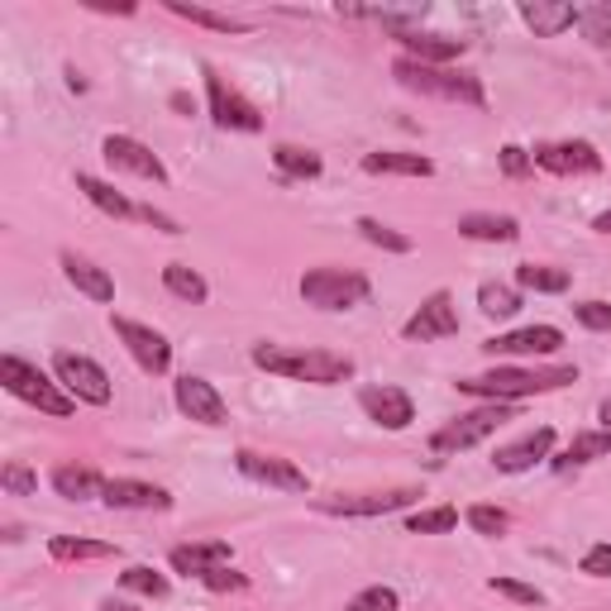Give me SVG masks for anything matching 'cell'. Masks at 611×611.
<instances>
[{
    "label": "cell",
    "mask_w": 611,
    "mask_h": 611,
    "mask_svg": "<svg viewBox=\"0 0 611 611\" xmlns=\"http://www.w3.org/2000/svg\"><path fill=\"white\" fill-rule=\"evenodd\" d=\"M568 382H578L574 364H559V368H511V364H497L492 373H482V378H458L454 387L464 397H478V401H525V397L559 392V387H568Z\"/></svg>",
    "instance_id": "6da1fadb"
},
{
    "label": "cell",
    "mask_w": 611,
    "mask_h": 611,
    "mask_svg": "<svg viewBox=\"0 0 611 611\" xmlns=\"http://www.w3.org/2000/svg\"><path fill=\"white\" fill-rule=\"evenodd\" d=\"M254 368L277 373L291 382H311V387H335L354 378V358L349 354H330V349H282V344H254Z\"/></svg>",
    "instance_id": "7a4b0ae2"
},
{
    "label": "cell",
    "mask_w": 611,
    "mask_h": 611,
    "mask_svg": "<svg viewBox=\"0 0 611 611\" xmlns=\"http://www.w3.org/2000/svg\"><path fill=\"white\" fill-rule=\"evenodd\" d=\"M392 77H397L407 91H415V96L458 101V105H474V110L488 105V91H482V81H478L474 73H454V67H425V63L397 58V63H392Z\"/></svg>",
    "instance_id": "3957f363"
},
{
    "label": "cell",
    "mask_w": 611,
    "mask_h": 611,
    "mask_svg": "<svg viewBox=\"0 0 611 611\" xmlns=\"http://www.w3.org/2000/svg\"><path fill=\"white\" fill-rule=\"evenodd\" d=\"M0 387H5L10 397L38 407L44 415H58V421L77 411V401L63 392V382L53 378V373H44L38 364H30V358H20V354H0Z\"/></svg>",
    "instance_id": "277c9868"
},
{
    "label": "cell",
    "mask_w": 611,
    "mask_h": 611,
    "mask_svg": "<svg viewBox=\"0 0 611 611\" xmlns=\"http://www.w3.org/2000/svg\"><path fill=\"white\" fill-rule=\"evenodd\" d=\"M507 421H516V401H482V407L444 421L435 435H430V449L435 454H464V449H474V444L492 440Z\"/></svg>",
    "instance_id": "5b68a950"
},
{
    "label": "cell",
    "mask_w": 611,
    "mask_h": 611,
    "mask_svg": "<svg viewBox=\"0 0 611 611\" xmlns=\"http://www.w3.org/2000/svg\"><path fill=\"white\" fill-rule=\"evenodd\" d=\"M368 277L354 268H306L301 273V301L315 311H354L368 301Z\"/></svg>",
    "instance_id": "8992f818"
},
{
    "label": "cell",
    "mask_w": 611,
    "mask_h": 611,
    "mask_svg": "<svg viewBox=\"0 0 611 611\" xmlns=\"http://www.w3.org/2000/svg\"><path fill=\"white\" fill-rule=\"evenodd\" d=\"M53 378L63 382V392L73 401H87V407H110V373L96 364L87 354H73V349H58L53 354Z\"/></svg>",
    "instance_id": "52a82bcc"
},
{
    "label": "cell",
    "mask_w": 611,
    "mask_h": 611,
    "mask_svg": "<svg viewBox=\"0 0 611 611\" xmlns=\"http://www.w3.org/2000/svg\"><path fill=\"white\" fill-rule=\"evenodd\" d=\"M201 77H205V96H211L215 130H230V134H258L263 130V110L248 101L240 87H230L215 67H201Z\"/></svg>",
    "instance_id": "ba28073f"
},
{
    "label": "cell",
    "mask_w": 611,
    "mask_h": 611,
    "mask_svg": "<svg viewBox=\"0 0 611 611\" xmlns=\"http://www.w3.org/2000/svg\"><path fill=\"white\" fill-rule=\"evenodd\" d=\"M110 330H115V340L130 349V358L148 373V378H163V373L173 368V344H168L163 330H153L144 321H130V315H110Z\"/></svg>",
    "instance_id": "9c48e42d"
},
{
    "label": "cell",
    "mask_w": 611,
    "mask_h": 611,
    "mask_svg": "<svg viewBox=\"0 0 611 611\" xmlns=\"http://www.w3.org/2000/svg\"><path fill=\"white\" fill-rule=\"evenodd\" d=\"M411 502H421V488H387V492H335V497H315V511L325 516H392L407 511Z\"/></svg>",
    "instance_id": "30bf717a"
},
{
    "label": "cell",
    "mask_w": 611,
    "mask_h": 611,
    "mask_svg": "<svg viewBox=\"0 0 611 611\" xmlns=\"http://www.w3.org/2000/svg\"><path fill=\"white\" fill-rule=\"evenodd\" d=\"M234 468H240L248 482H263V488L297 492V497L311 492V478H306V468H297L282 454H263V449H248V444H244V449H234Z\"/></svg>",
    "instance_id": "8fae6325"
},
{
    "label": "cell",
    "mask_w": 611,
    "mask_h": 611,
    "mask_svg": "<svg viewBox=\"0 0 611 611\" xmlns=\"http://www.w3.org/2000/svg\"><path fill=\"white\" fill-rule=\"evenodd\" d=\"M531 163L545 168L554 177H597L607 168V158L597 153L588 138H559V144H535L531 148Z\"/></svg>",
    "instance_id": "7c38bea8"
},
{
    "label": "cell",
    "mask_w": 611,
    "mask_h": 611,
    "mask_svg": "<svg viewBox=\"0 0 611 611\" xmlns=\"http://www.w3.org/2000/svg\"><path fill=\"white\" fill-rule=\"evenodd\" d=\"M458 335V306L449 291H430V297L411 311V321L401 325V340L411 344H430V340H454Z\"/></svg>",
    "instance_id": "4fadbf2b"
},
{
    "label": "cell",
    "mask_w": 611,
    "mask_h": 611,
    "mask_svg": "<svg viewBox=\"0 0 611 611\" xmlns=\"http://www.w3.org/2000/svg\"><path fill=\"white\" fill-rule=\"evenodd\" d=\"M101 158H105L115 173H134V177H144V182L168 187V168H163V158H158V153H153L148 144L130 138V134H105V138H101Z\"/></svg>",
    "instance_id": "5bb4252c"
},
{
    "label": "cell",
    "mask_w": 611,
    "mask_h": 611,
    "mask_svg": "<svg viewBox=\"0 0 611 611\" xmlns=\"http://www.w3.org/2000/svg\"><path fill=\"white\" fill-rule=\"evenodd\" d=\"M564 349V330L559 325H525L511 330V335H492L482 340V354L488 358H545Z\"/></svg>",
    "instance_id": "9a60e30c"
},
{
    "label": "cell",
    "mask_w": 611,
    "mask_h": 611,
    "mask_svg": "<svg viewBox=\"0 0 611 611\" xmlns=\"http://www.w3.org/2000/svg\"><path fill=\"white\" fill-rule=\"evenodd\" d=\"M173 401H177V411H182L187 421H197V425H225L230 421L225 397L215 392V382L197 378V373H182V378L173 382Z\"/></svg>",
    "instance_id": "2e32d148"
},
{
    "label": "cell",
    "mask_w": 611,
    "mask_h": 611,
    "mask_svg": "<svg viewBox=\"0 0 611 611\" xmlns=\"http://www.w3.org/2000/svg\"><path fill=\"white\" fill-rule=\"evenodd\" d=\"M358 407H364V415L373 425H382V430H407L415 421V401L411 392H401V387H364L358 392Z\"/></svg>",
    "instance_id": "e0dca14e"
},
{
    "label": "cell",
    "mask_w": 611,
    "mask_h": 611,
    "mask_svg": "<svg viewBox=\"0 0 611 611\" xmlns=\"http://www.w3.org/2000/svg\"><path fill=\"white\" fill-rule=\"evenodd\" d=\"M545 458H554V430L540 425V430H525L521 440L502 444V449L492 454V468L497 474H525V468L545 464Z\"/></svg>",
    "instance_id": "ac0fdd59"
},
{
    "label": "cell",
    "mask_w": 611,
    "mask_h": 611,
    "mask_svg": "<svg viewBox=\"0 0 611 611\" xmlns=\"http://www.w3.org/2000/svg\"><path fill=\"white\" fill-rule=\"evenodd\" d=\"M401 44V58L411 63H425V67H444L454 58H464L468 53V38H454V34H421V30H401L392 34Z\"/></svg>",
    "instance_id": "d6986e66"
},
{
    "label": "cell",
    "mask_w": 611,
    "mask_h": 611,
    "mask_svg": "<svg viewBox=\"0 0 611 611\" xmlns=\"http://www.w3.org/2000/svg\"><path fill=\"white\" fill-rule=\"evenodd\" d=\"M101 502L110 511H173V492L158 482H138V478H110Z\"/></svg>",
    "instance_id": "ffe728a7"
},
{
    "label": "cell",
    "mask_w": 611,
    "mask_h": 611,
    "mask_svg": "<svg viewBox=\"0 0 611 611\" xmlns=\"http://www.w3.org/2000/svg\"><path fill=\"white\" fill-rule=\"evenodd\" d=\"M58 263H63V277L81 291V297H91V301H101V306H105V301H115V277H110L96 258L73 254V248H63Z\"/></svg>",
    "instance_id": "44dd1931"
},
{
    "label": "cell",
    "mask_w": 611,
    "mask_h": 611,
    "mask_svg": "<svg viewBox=\"0 0 611 611\" xmlns=\"http://www.w3.org/2000/svg\"><path fill=\"white\" fill-rule=\"evenodd\" d=\"M168 564L177 568V574H187V578H205L211 568H220V564H234V549L225 545V540H205V545H177L173 554H168Z\"/></svg>",
    "instance_id": "7402d4cb"
},
{
    "label": "cell",
    "mask_w": 611,
    "mask_h": 611,
    "mask_svg": "<svg viewBox=\"0 0 611 611\" xmlns=\"http://www.w3.org/2000/svg\"><path fill=\"white\" fill-rule=\"evenodd\" d=\"M458 234H464V240H478V244H516L521 220L492 215V211H468V215H458Z\"/></svg>",
    "instance_id": "603a6c76"
},
{
    "label": "cell",
    "mask_w": 611,
    "mask_h": 611,
    "mask_svg": "<svg viewBox=\"0 0 611 611\" xmlns=\"http://www.w3.org/2000/svg\"><path fill=\"white\" fill-rule=\"evenodd\" d=\"M521 20L535 30V38H554L578 24V5H568V0H525Z\"/></svg>",
    "instance_id": "cb8c5ba5"
},
{
    "label": "cell",
    "mask_w": 611,
    "mask_h": 611,
    "mask_svg": "<svg viewBox=\"0 0 611 611\" xmlns=\"http://www.w3.org/2000/svg\"><path fill=\"white\" fill-rule=\"evenodd\" d=\"M48 482H53V492H58V497H67V502H91V497H105L110 478H101L87 464H58L48 474Z\"/></svg>",
    "instance_id": "d4e9b609"
},
{
    "label": "cell",
    "mask_w": 611,
    "mask_h": 611,
    "mask_svg": "<svg viewBox=\"0 0 611 611\" xmlns=\"http://www.w3.org/2000/svg\"><path fill=\"white\" fill-rule=\"evenodd\" d=\"M364 173H373V177H435V163H430L425 153L378 148V153H364Z\"/></svg>",
    "instance_id": "484cf974"
},
{
    "label": "cell",
    "mask_w": 611,
    "mask_h": 611,
    "mask_svg": "<svg viewBox=\"0 0 611 611\" xmlns=\"http://www.w3.org/2000/svg\"><path fill=\"white\" fill-rule=\"evenodd\" d=\"M611 454V430H582V435L568 440L564 454L549 458L554 474H568V468H582V464H597V458Z\"/></svg>",
    "instance_id": "4316f807"
},
{
    "label": "cell",
    "mask_w": 611,
    "mask_h": 611,
    "mask_svg": "<svg viewBox=\"0 0 611 611\" xmlns=\"http://www.w3.org/2000/svg\"><path fill=\"white\" fill-rule=\"evenodd\" d=\"M273 168L282 182H311V177L325 173V158L315 148H301V144H277L273 148Z\"/></svg>",
    "instance_id": "83f0119b"
},
{
    "label": "cell",
    "mask_w": 611,
    "mask_h": 611,
    "mask_svg": "<svg viewBox=\"0 0 611 611\" xmlns=\"http://www.w3.org/2000/svg\"><path fill=\"white\" fill-rule=\"evenodd\" d=\"M77 191L96 205V211H105V215H115V220H138V205H134L130 197H124V191H115L110 182H101V177L77 173Z\"/></svg>",
    "instance_id": "f1b7e54d"
},
{
    "label": "cell",
    "mask_w": 611,
    "mask_h": 611,
    "mask_svg": "<svg viewBox=\"0 0 611 611\" xmlns=\"http://www.w3.org/2000/svg\"><path fill=\"white\" fill-rule=\"evenodd\" d=\"M48 554L58 564H96V559H115L120 545H110V540H81V535H53Z\"/></svg>",
    "instance_id": "f546056e"
},
{
    "label": "cell",
    "mask_w": 611,
    "mask_h": 611,
    "mask_svg": "<svg viewBox=\"0 0 611 611\" xmlns=\"http://www.w3.org/2000/svg\"><path fill=\"white\" fill-rule=\"evenodd\" d=\"M516 287L521 291H540V297H559V291L574 287V273L554 268V263H521V268H516Z\"/></svg>",
    "instance_id": "4dcf8cb0"
},
{
    "label": "cell",
    "mask_w": 611,
    "mask_h": 611,
    "mask_svg": "<svg viewBox=\"0 0 611 611\" xmlns=\"http://www.w3.org/2000/svg\"><path fill=\"white\" fill-rule=\"evenodd\" d=\"M168 10L177 20H191L201 30H215V34H248V20L240 15H220V10H205V5H187V0H168Z\"/></svg>",
    "instance_id": "1f68e13d"
},
{
    "label": "cell",
    "mask_w": 611,
    "mask_h": 611,
    "mask_svg": "<svg viewBox=\"0 0 611 611\" xmlns=\"http://www.w3.org/2000/svg\"><path fill=\"white\" fill-rule=\"evenodd\" d=\"M163 287H168L177 301H187V306L211 301V287H205V277L197 268H187V263H168V268H163Z\"/></svg>",
    "instance_id": "d6a6232c"
},
{
    "label": "cell",
    "mask_w": 611,
    "mask_h": 611,
    "mask_svg": "<svg viewBox=\"0 0 611 611\" xmlns=\"http://www.w3.org/2000/svg\"><path fill=\"white\" fill-rule=\"evenodd\" d=\"M478 311L492 315V321H511L521 311V287H507V282H482L478 287Z\"/></svg>",
    "instance_id": "836d02e7"
},
{
    "label": "cell",
    "mask_w": 611,
    "mask_h": 611,
    "mask_svg": "<svg viewBox=\"0 0 611 611\" xmlns=\"http://www.w3.org/2000/svg\"><path fill=\"white\" fill-rule=\"evenodd\" d=\"M120 588H124V592H138V597H153V602H163V597L173 592V582L163 578L153 564H130V568L120 574Z\"/></svg>",
    "instance_id": "e575fe53"
},
{
    "label": "cell",
    "mask_w": 611,
    "mask_h": 611,
    "mask_svg": "<svg viewBox=\"0 0 611 611\" xmlns=\"http://www.w3.org/2000/svg\"><path fill=\"white\" fill-rule=\"evenodd\" d=\"M407 531H411V535H449V531H458V507H425V511H411V516H407Z\"/></svg>",
    "instance_id": "d590c367"
},
{
    "label": "cell",
    "mask_w": 611,
    "mask_h": 611,
    "mask_svg": "<svg viewBox=\"0 0 611 611\" xmlns=\"http://www.w3.org/2000/svg\"><path fill=\"white\" fill-rule=\"evenodd\" d=\"M358 234H364V240L373 244V248H387V254H411V234H401V230H392V225H382V220H373V215H364L354 225Z\"/></svg>",
    "instance_id": "8d00e7d4"
},
{
    "label": "cell",
    "mask_w": 611,
    "mask_h": 611,
    "mask_svg": "<svg viewBox=\"0 0 611 611\" xmlns=\"http://www.w3.org/2000/svg\"><path fill=\"white\" fill-rule=\"evenodd\" d=\"M578 30L592 48H611V5H578Z\"/></svg>",
    "instance_id": "74e56055"
},
{
    "label": "cell",
    "mask_w": 611,
    "mask_h": 611,
    "mask_svg": "<svg viewBox=\"0 0 611 611\" xmlns=\"http://www.w3.org/2000/svg\"><path fill=\"white\" fill-rule=\"evenodd\" d=\"M464 521H468V531L474 535H488V540H497V535H507V525H511V516L502 507H488V502H474L464 511Z\"/></svg>",
    "instance_id": "f35d334b"
},
{
    "label": "cell",
    "mask_w": 611,
    "mask_h": 611,
    "mask_svg": "<svg viewBox=\"0 0 611 611\" xmlns=\"http://www.w3.org/2000/svg\"><path fill=\"white\" fill-rule=\"evenodd\" d=\"M344 611H401V592H397V588H387V582H373V588L354 592Z\"/></svg>",
    "instance_id": "ab89813d"
},
{
    "label": "cell",
    "mask_w": 611,
    "mask_h": 611,
    "mask_svg": "<svg viewBox=\"0 0 611 611\" xmlns=\"http://www.w3.org/2000/svg\"><path fill=\"white\" fill-rule=\"evenodd\" d=\"M0 488H5L10 497H34L38 492V474H34L30 464H20V458H15V464L0 468Z\"/></svg>",
    "instance_id": "60d3db41"
},
{
    "label": "cell",
    "mask_w": 611,
    "mask_h": 611,
    "mask_svg": "<svg viewBox=\"0 0 611 611\" xmlns=\"http://www.w3.org/2000/svg\"><path fill=\"white\" fill-rule=\"evenodd\" d=\"M488 588H492L497 597H511V602H521V607H545V602H549L545 592L531 588V582H521V578H488Z\"/></svg>",
    "instance_id": "b9f144b4"
},
{
    "label": "cell",
    "mask_w": 611,
    "mask_h": 611,
    "mask_svg": "<svg viewBox=\"0 0 611 611\" xmlns=\"http://www.w3.org/2000/svg\"><path fill=\"white\" fill-rule=\"evenodd\" d=\"M574 321L582 330H592V335H611V306L607 301H574Z\"/></svg>",
    "instance_id": "7bdbcfd3"
},
{
    "label": "cell",
    "mask_w": 611,
    "mask_h": 611,
    "mask_svg": "<svg viewBox=\"0 0 611 611\" xmlns=\"http://www.w3.org/2000/svg\"><path fill=\"white\" fill-rule=\"evenodd\" d=\"M201 582H205L211 592H244V588H248V574H240L234 564H220V568H211V574H205Z\"/></svg>",
    "instance_id": "ee69618b"
},
{
    "label": "cell",
    "mask_w": 611,
    "mask_h": 611,
    "mask_svg": "<svg viewBox=\"0 0 611 611\" xmlns=\"http://www.w3.org/2000/svg\"><path fill=\"white\" fill-rule=\"evenodd\" d=\"M578 574H588V578H611V545L607 540H597V545L578 559Z\"/></svg>",
    "instance_id": "f6af8a7d"
},
{
    "label": "cell",
    "mask_w": 611,
    "mask_h": 611,
    "mask_svg": "<svg viewBox=\"0 0 611 611\" xmlns=\"http://www.w3.org/2000/svg\"><path fill=\"white\" fill-rule=\"evenodd\" d=\"M531 168H535V163H531V153H525L521 144H507V148H502V173H507V177H525Z\"/></svg>",
    "instance_id": "bcb514c9"
},
{
    "label": "cell",
    "mask_w": 611,
    "mask_h": 611,
    "mask_svg": "<svg viewBox=\"0 0 611 611\" xmlns=\"http://www.w3.org/2000/svg\"><path fill=\"white\" fill-rule=\"evenodd\" d=\"M138 220L153 230H163V234H182V225H177L173 215H163V211H153V205H138Z\"/></svg>",
    "instance_id": "7dc6e473"
},
{
    "label": "cell",
    "mask_w": 611,
    "mask_h": 611,
    "mask_svg": "<svg viewBox=\"0 0 611 611\" xmlns=\"http://www.w3.org/2000/svg\"><path fill=\"white\" fill-rule=\"evenodd\" d=\"M168 105L177 110V115H187V120L197 115V101H191V91H173V96H168Z\"/></svg>",
    "instance_id": "c3c4849f"
},
{
    "label": "cell",
    "mask_w": 611,
    "mask_h": 611,
    "mask_svg": "<svg viewBox=\"0 0 611 611\" xmlns=\"http://www.w3.org/2000/svg\"><path fill=\"white\" fill-rule=\"evenodd\" d=\"M87 5L91 10H105V15H110V10H115V15H134V5H110V0H87Z\"/></svg>",
    "instance_id": "681fc988"
},
{
    "label": "cell",
    "mask_w": 611,
    "mask_h": 611,
    "mask_svg": "<svg viewBox=\"0 0 611 611\" xmlns=\"http://www.w3.org/2000/svg\"><path fill=\"white\" fill-rule=\"evenodd\" d=\"M101 611H138V607H134V602H124V597H105Z\"/></svg>",
    "instance_id": "f907efd6"
},
{
    "label": "cell",
    "mask_w": 611,
    "mask_h": 611,
    "mask_svg": "<svg viewBox=\"0 0 611 611\" xmlns=\"http://www.w3.org/2000/svg\"><path fill=\"white\" fill-rule=\"evenodd\" d=\"M67 87H73V91H87V77H81L77 67H67Z\"/></svg>",
    "instance_id": "816d5d0a"
},
{
    "label": "cell",
    "mask_w": 611,
    "mask_h": 611,
    "mask_svg": "<svg viewBox=\"0 0 611 611\" xmlns=\"http://www.w3.org/2000/svg\"><path fill=\"white\" fill-rule=\"evenodd\" d=\"M592 230H597V234H611V211L597 215V220H592Z\"/></svg>",
    "instance_id": "f5cc1de1"
},
{
    "label": "cell",
    "mask_w": 611,
    "mask_h": 611,
    "mask_svg": "<svg viewBox=\"0 0 611 611\" xmlns=\"http://www.w3.org/2000/svg\"><path fill=\"white\" fill-rule=\"evenodd\" d=\"M597 415H602V430H611V397L602 401V411H597Z\"/></svg>",
    "instance_id": "db71d44e"
}]
</instances>
